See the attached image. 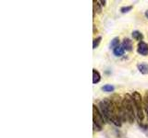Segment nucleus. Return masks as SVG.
<instances>
[{
    "label": "nucleus",
    "mask_w": 148,
    "mask_h": 138,
    "mask_svg": "<svg viewBox=\"0 0 148 138\" xmlns=\"http://www.w3.org/2000/svg\"><path fill=\"white\" fill-rule=\"evenodd\" d=\"M122 103H123L125 114H126L127 121L129 122L132 123L136 118V112H135V107H134V103H133V99H132V95H130V94L125 95L124 99L122 100Z\"/></svg>",
    "instance_id": "1"
},
{
    "label": "nucleus",
    "mask_w": 148,
    "mask_h": 138,
    "mask_svg": "<svg viewBox=\"0 0 148 138\" xmlns=\"http://www.w3.org/2000/svg\"><path fill=\"white\" fill-rule=\"evenodd\" d=\"M103 102L105 103L106 108L108 110V112L109 115V122L114 123L116 126L120 127L121 126L122 121L119 116V113L117 112V110H116V107H115L114 103L112 102V100L110 99H104Z\"/></svg>",
    "instance_id": "2"
},
{
    "label": "nucleus",
    "mask_w": 148,
    "mask_h": 138,
    "mask_svg": "<svg viewBox=\"0 0 148 138\" xmlns=\"http://www.w3.org/2000/svg\"><path fill=\"white\" fill-rule=\"evenodd\" d=\"M134 107L136 112V118L139 122H143L145 119V109H143V99L142 98L141 94L137 91H134L132 94Z\"/></svg>",
    "instance_id": "3"
},
{
    "label": "nucleus",
    "mask_w": 148,
    "mask_h": 138,
    "mask_svg": "<svg viewBox=\"0 0 148 138\" xmlns=\"http://www.w3.org/2000/svg\"><path fill=\"white\" fill-rule=\"evenodd\" d=\"M105 118L100 112L98 107L96 105H92V126L95 131H101L105 124Z\"/></svg>",
    "instance_id": "4"
},
{
    "label": "nucleus",
    "mask_w": 148,
    "mask_h": 138,
    "mask_svg": "<svg viewBox=\"0 0 148 138\" xmlns=\"http://www.w3.org/2000/svg\"><path fill=\"white\" fill-rule=\"evenodd\" d=\"M137 53L143 56H147L148 55V44L145 41H140L137 45Z\"/></svg>",
    "instance_id": "5"
},
{
    "label": "nucleus",
    "mask_w": 148,
    "mask_h": 138,
    "mask_svg": "<svg viewBox=\"0 0 148 138\" xmlns=\"http://www.w3.org/2000/svg\"><path fill=\"white\" fill-rule=\"evenodd\" d=\"M122 47L125 51H128V52H131L132 51L133 48V44H132V41L129 38H124L122 41Z\"/></svg>",
    "instance_id": "6"
},
{
    "label": "nucleus",
    "mask_w": 148,
    "mask_h": 138,
    "mask_svg": "<svg viewBox=\"0 0 148 138\" xmlns=\"http://www.w3.org/2000/svg\"><path fill=\"white\" fill-rule=\"evenodd\" d=\"M137 68L139 72L143 75H148V64L146 63H140L137 64Z\"/></svg>",
    "instance_id": "7"
},
{
    "label": "nucleus",
    "mask_w": 148,
    "mask_h": 138,
    "mask_svg": "<svg viewBox=\"0 0 148 138\" xmlns=\"http://www.w3.org/2000/svg\"><path fill=\"white\" fill-rule=\"evenodd\" d=\"M101 81V75L100 73L96 70V69H92V83L94 84H97Z\"/></svg>",
    "instance_id": "8"
},
{
    "label": "nucleus",
    "mask_w": 148,
    "mask_h": 138,
    "mask_svg": "<svg viewBox=\"0 0 148 138\" xmlns=\"http://www.w3.org/2000/svg\"><path fill=\"white\" fill-rule=\"evenodd\" d=\"M132 38L135 41H138L139 43H140V41H143V34L139 30H133L132 32Z\"/></svg>",
    "instance_id": "9"
},
{
    "label": "nucleus",
    "mask_w": 148,
    "mask_h": 138,
    "mask_svg": "<svg viewBox=\"0 0 148 138\" xmlns=\"http://www.w3.org/2000/svg\"><path fill=\"white\" fill-rule=\"evenodd\" d=\"M124 52H125V50L123 49L122 45H119V46H118L117 48H115L113 50V53H114L115 56H117V57L122 56V55L124 54Z\"/></svg>",
    "instance_id": "10"
},
{
    "label": "nucleus",
    "mask_w": 148,
    "mask_h": 138,
    "mask_svg": "<svg viewBox=\"0 0 148 138\" xmlns=\"http://www.w3.org/2000/svg\"><path fill=\"white\" fill-rule=\"evenodd\" d=\"M99 1H95L94 0V17L95 15V13L100 14L102 12V5L99 4Z\"/></svg>",
    "instance_id": "11"
},
{
    "label": "nucleus",
    "mask_w": 148,
    "mask_h": 138,
    "mask_svg": "<svg viewBox=\"0 0 148 138\" xmlns=\"http://www.w3.org/2000/svg\"><path fill=\"white\" fill-rule=\"evenodd\" d=\"M118 46H119V37H115V38H113L112 40H111L109 47H110V49L114 50L115 48H117Z\"/></svg>",
    "instance_id": "12"
},
{
    "label": "nucleus",
    "mask_w": 148,
    "mask_h": 138,
    "mask_svg": "<svg viewBox=\"0 0 148 138\" xmlns=\"http://www.w3.org/2000/svg\"><path fill=\"white\" fill-rule=\"evenodd\" d=\"M143 109H145V112L148 119V91H146L145 97H143Z\"/></svg>",
    "instance_id": "13"
},
{
    "label": "nucleus",
    "mask_w": 148,
    "mask_h": 138,
    "mask_svg": "<svg viewBox=\"0 0 148 138\" xmlns=\"http://www.w3.org/2000/svg\"><path fill=\"white\" fill-rule=\"evenodd\" d=\"M102 90H103L104 92H113L115 90V87L113 85H110V84H106L105 86L102 87Z\"/></svg>",
    "instance_id": "14"
},
{
    "label": "nucleus",
    "mask_w": 148,
    "mask_h": 138,
    "mask_svg": "<svg viewBox=\"0 0 148 138\" xmlns=\"http://www.w3.org/2000/svg\"><path fill=\"white\" fill-rule=\"evenodd\" d=\"M101 41H102V37L101 36L95 38L94 41H92V49H96L97 47H98L100 43H101Z\"/></svg>",
    "instance_id": "15"
},
{
    "label": "nucleus",
    "mask_w": 148,
    "mask_h": 138,
    "mask_svg": "<svg viewBox=\"0 0 148 138\" xmlns=\"http://www.w3.org/2000/svg\"><path fill=\"white\" fill-rule=\"evenodd\" d=\"M133 8V6H126V7H120V12L125 14V13H128L132 10Z\"/></svg>",
    "instance_id": "16"
},
{
    "label": "nucleus",
    "mask_w": 148,
    "mask_h": 138,
    "mask_svg": "<svg viewBox=\"0 0 148 138\" xmlns=\"http://www.w3.org/2000/svg\"><path fill=\"white\" fill-rule=\"evenodd\" d=\"M100 3H101L102 6H106V1H105V0H102V1H100Z\"/></svg>",
    "instance_id": "17"
},
{
    "label": "nucleus",
    "mask_w": 148,
    "mask_h": 138,
    "mask_svg": "<svg viewBox=\"0 0 148 138\" xmlns=\"http://www.w3.org/2000/svg\"><path fill=\"white\" fill-rule=\"evenodd\" d=\"M145 17L148 18V9H147V10L145 11Z\"/></svg>",
    "instance_id": "18"
}]
</instances>
